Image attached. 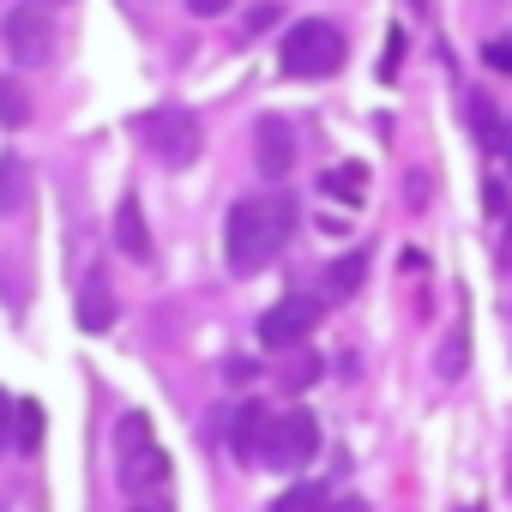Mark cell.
Masks as SVG:
<instances>
[{
  "instance_id": "6da1fadb",
  "label": "cell",
  "mask_w": 512,
  "mask_h": 512,
  "mask_svg": "<svg viewBox=\"0 0 512 512\" xmlns=\"http://www.w3.org/2000/svg\"><path fill=\"white\" fill-rule=\"evenodd\" d=\"M290 229H296V199H284V193L235 199L229 217H223V260H229V272L235 278H260L284 253Z\"/></svg>"
},
{
  "instance_id": "7a4b0ae2",
  "label": "cell",
  "mask_w": 512,
  "mask_h": 512,
  "mask_svg": "<svg viewBox=\"0 0 512 512\" xmlns=\"http://www.w3.org/2000/svg\"><path fill=\"white\" fill-rule=\"evenodd\" d=\"M115 476H121V488L133 500L169 494V452H163V440H157V428H151L145 410H127L115 422Z\"/></svg>"
},
{
  "instance_id": "3957f363",
  "label": "cell",
  "mask_w": 512,
  "mask_h": 512,
  "mask_svg": "<svg viewBox=\"0 0 512 512\" xmlns=\"http://www.w3.org/2000/svg\"><path fill=\"white\" fill-rule=\"evenodd\" d=\"M278 61H284L290 79H332L344 67V31L332 19H302V25L284 31Z\"/></svg>"
},
{
  "instance_id": "277c9868",
  "label": "cell",
  "mask_w": 512,
  "mask_h": 512,
  "mask_svg": "<svg viewBox=\"0 0 512 512\" xmlns=\"http://www.w3.org/2000/svg\"><path fill=\"white\" fill-rule=\"evenodd\" d=\"M0 37H7V55L19 67H43L55 55V19H49L43 0H19L7 13V25H0Z\"/></svg>"
},
{
  "instance_id": "5b68a950",
  "label": "cell",
  "mask_w": 512,
  "mask_h": 512,
  "mask_svg": "<svg viewBox=\"0 0 512 512\" xmlns=\"http://www.w3.org/2000/svg\"><path fill=\"white\" fill-rule=\"evenodd\" d=\"M145 145H151V157H163L169 169H187V163L199 157L205 133H199L193 109H151V115H145Z\"/></svg>"
},
{
  "instance_id": "8992f818",
  "label": "cell",
  "mask_w": 512,
  "mask_h": 512,
  "mask_svg": "<svg viewBox=\"0 0 512 512\" xmlns=\"http://www.w3.org/2000/svg\"><path fill=\"white\" fill-rule=\"evenodd\" d=\"M314 452H320V422H314V410H284V416H272V434H266V458H260V464H272V470H302Z\"/></svg>"
},
{
  "instance_id": "52a82bcc",
  "label": "cell",
  "mask_w": 512,
  "mask_h": 512,
  "mask_svg": "<svg viewBox=\"0 0 512 512\" xmlns=\"http://www.w3.org/2000/svg\"><path fill=\"white\" fill-rule=\"evenodd\" d=\"M314 326H320V302L314 296H284L278 308L260 314V344L266 350H296Z\"/></svg>"
},
{
  "instance_id": "ba28073f",
  "label": "cell",
  "mask_w": 512,
  "mask_h": 512,
  "mask_svg": "<svg viewBox=\"0 0 512 512\" xmlns=\"http://www.w3.org/2000/svg\"><path fill=\"white\" fill-rule=\"evenodd\" d=\"M253 163H260V175H272V181H284L296 169V133H290V121L266 115L260 127H253Z\"/></svg>"
},
{
  "instance_id": "9c48e42d",
  "label": "cell",
  "mask_w": 512,
  "mask_h": 512,
  "mask_svg": "<svg viewBox=\"0 0 512 512\" xmlns=\"http://www.w3.org/2000/svg\"><path fill=\"white\" fill-rule=\"evenodd\" d=\"M266 434H272V410H266L260 398H247V404L235 410V428H229L235 458H241V464H260V458H266Z\"/></svg>"
},
{
  "instance_id": "30bf717a",
  "label": "cell",
  "mask_w": 512,
  "mask_h": 512,
  "mask_svg": "<svg viewBox=\"0 0 512 512\" xmlns=\"http://www.w3.org/2000/svg\"><path fill=\"white\" fill-rule=\"evenodd\" d=\"M115 247L127 253L133 266H151V229H145L139 199H121V205H115Z\"/></svg>"
},
{
  "instance_id": "8fae6325",
  "label": "cell",
  "mask_w": 512,
  "mask_h": 512,
  "mask_svg": "<svg viewBox=\"0 0 512 512\" xmlns=\"http://www.w3.org/2000/svg\"><path fill=\"white\" fill-rule=\"evenodd\" d=\"M109 320H115L109 278H103V272H91V278H85V290H79V326H85V332H103Z\"/></svg>"
},
{
  "instance_id": "7c38bea8",
  "label": "cell",
  "mask_w": 512,
  "mask_h": 512,
  "mask_svg": "<svg viewBox=\"0 0 512 512\" xmlns=\"http://www.w3.org/2000/svg\"><path fill=\"white\" fill-rule=\"evenodd\" d=\"M31 205V169L25 157H0V217H19Z\"/></svg>"
},
{
  "instance_id": "4fadbf2b",
  "label": "cell",
  "mask_w": 512,
  "mask_h": 512,
  "mask_svg": "<svg viewBox=\"0 0 512 512\" xmlns=\"http://www.w3.org/2000/svg\"><path fill=\"white\" fill-rule=\"evenodd\" d=\"M272 512H332V488H320V482H296V488H284V494L272 500Z\"/></svg>"
},
{
  "instance_id": "5bb4252c",
  "label": "cell",
  "mask_w": 512,
  "mask_h": 512,
  "mask_svg": "<svg viewBox=\"0 0 512 512\" xmlns=\"http://www.w3.org/2000/svg\"><path fill=\"white\" fill-rule=\"evenodd\" d=\"M320 193H332V199H350V205H362L368 199V169H326L320 175Z\"/></svg>"
},
{
  "instance_id": "9a60e30c",
  "label": "cell",
  "mask_w": 512,
  "mask_h": 512,
  "mask_svg": "<svg viewBox=\"0 0 512 512\" xmlns=\"http://www.w3.org/2000/svg\"><path fill=\"white\" fill-rule=\"evenodd\" d=\"M470 121H476V139H482L488 151H506V127H500V115H494V103H482V97H470Z\"/></svg>"
},
{
  "instance_id": "2e32d148",
  "label": "cell",
  "mask_w": 512,
  "mask_h": 512,
  "mask_svg": "<svg viewBox=\"0 0 512 512\" xmlns=\"http://www.w3.org/2000/svg\"><path fill=\"white\" fill-rule=\"evenodd\" d=\"M37 440H43V404L25 398V404H19V434H13V446H19V452H37Z\"/></svg>"
},
{
  "instance_id": "e0dca14e",
  "label": "cell",
  "mask_w": 512,
  "mask_h": 512,
  "mask_svg": "<svg viewBox=\"0 0 512 512\" xmlns=\"http://www.w3.org/2000/svg\"><path fill=\"white\" fill-rule=\"evenodd\" d=\"M0 121H7V127H25L31 121V97L13 79H0Z\"/></svg>"
},
{
  "instance_id": "ac0fdd59",
  "label": "cell",
  "mask_w": 512,
  "mask_h": 512,
  "mask_svg": "<svg viewBox=\"0 0 512 512\" xmlns=\"http://www.w3.org/2000/svg\"><path fill=\"white\" fill-rule=\"evenodd\" d=\"M362 272H368V253H350V260H338V266H332V278H326V284H332V296H350V290L362 284Z\"/></svg>"
},
{
  "instance_id": "d6986e66",
  "label": "cell",
  "mask_w": 512,
  "mask_h": 512,
  "mask_svg": "<svg viewBox=\"0 0 512 512\" xmlns=\"http://www.w3.org/2000/svg\"><path fill=\"white\" fill-rule=\"evenodd\" d=\"M13 434H19V404L0 392V452H13Z\"/></svg>"
},
{
  "instance_id": "ffe728a7",
  "label": "cell",
  "mask_w": 512,
  "mask_h": 512,
  "mask_svg": "<svg viewBox=\"0 0 512 512\" xmlns=\"http://www.w3.org/2000/svg\"><path fill=\"white\" fill-rule=\"evenodd\" d=\"M482 61H488L494 73H512V37H500V43H488V49H482Z\"/></svg>"
},
{
  "instance_id": "44dd1931",
  "label": "cell",
  "mask_w": 512,
  "mask_h": 512,
  "mask_svg": "<svg viewBox=\"0 0 512 512\" xmlns=\"http://www.w3.org/2000/svg\"><path fill=\"white\" fill-rule=\"evenodd\" d=\"M398 61H404V37L392 31V43H386V61H380V79H392V73H398Z\"/></svg>"
},
{
  "instance_id": "7402d4cb",
  "label": "cell",
  "mask_w": 512,
  "mask_h": 512,
  "mask_svg": "<svg viewBox=\"0 0 512 512\" xmlns=\"http://www.w3.org/2000/svg\"><path fill=\"white\" fill-rule=\"evenodd\" d=\"M0 512H31V494L25 488H0Z\"/></svg>"
},
{
  "instance_id": "603a6c76",
  "label": "cell",
  "mask_w": 512,
  "mask_h": 512,
  "mask_svg": "<svg viewBox=\"0 0 512 512\" xmlns=\"http://www.w3.org/2000/svg\"><path fill=\"white\" fill-rule=\"evenodd\" d=\"M235 0H187V13H199V19H217V13H229Z\"/></svg>"
},
{
  "instance_id": "cb8c5ba5",
  "label": "cell",
  "mask_w": 512,
  "mask_h": 512,
  "mask_svg": "<svg viewBox=\"0 0 512 512\" xmlns=\"http://www.w3.org/2000/svg\"><path fill=\"white\" fill-rule=\"evenodd\" d=\"M127 512H169V500H163V494H157V500H133Z\"/></svg>"
},
{
  "instance_id": "d4e9b609",
  "label": "cell",
  "mask_w": 512,
  "mask_h": 512,
  "mask_svg": "<svg viewBox=\"0 0 512 512\" xmlns=\"http://www.w3.org/2000/svg\"><path fill=\"white\" fill-rule=\"evenodd\" d=\"M332 512H368V506H362V500H344V506H332Z\"/></svg>"
},
{
  "instance_id": "484cf974",
  "label": "cell",
  "mask_w": 512,
  "mask_h": 512,
  "mask_svg": "<svg viewBox=\"0 0 512 512\" xmlns=\"http://www.w3.org/2000/svg\"><path fill=\"white\" fill-rule=\"evenodd\" d=\"M458 512H482V506H458Z\"/></svg>"
},
{
  "instance_id": "4316f807",
  "label": "cell",
  "mask_w": 512,
  "mask_h": 512,
  "mask_svg": "<svg viewBox=\"0 0 512 512\" xmlns=\"http://www.w3.org/2000/svg\"><path fill=\"white\" fill-rule=\"evenodd\" d=\"M416 7H428V0H416Z\"/></svg>"
}]
</instances>
